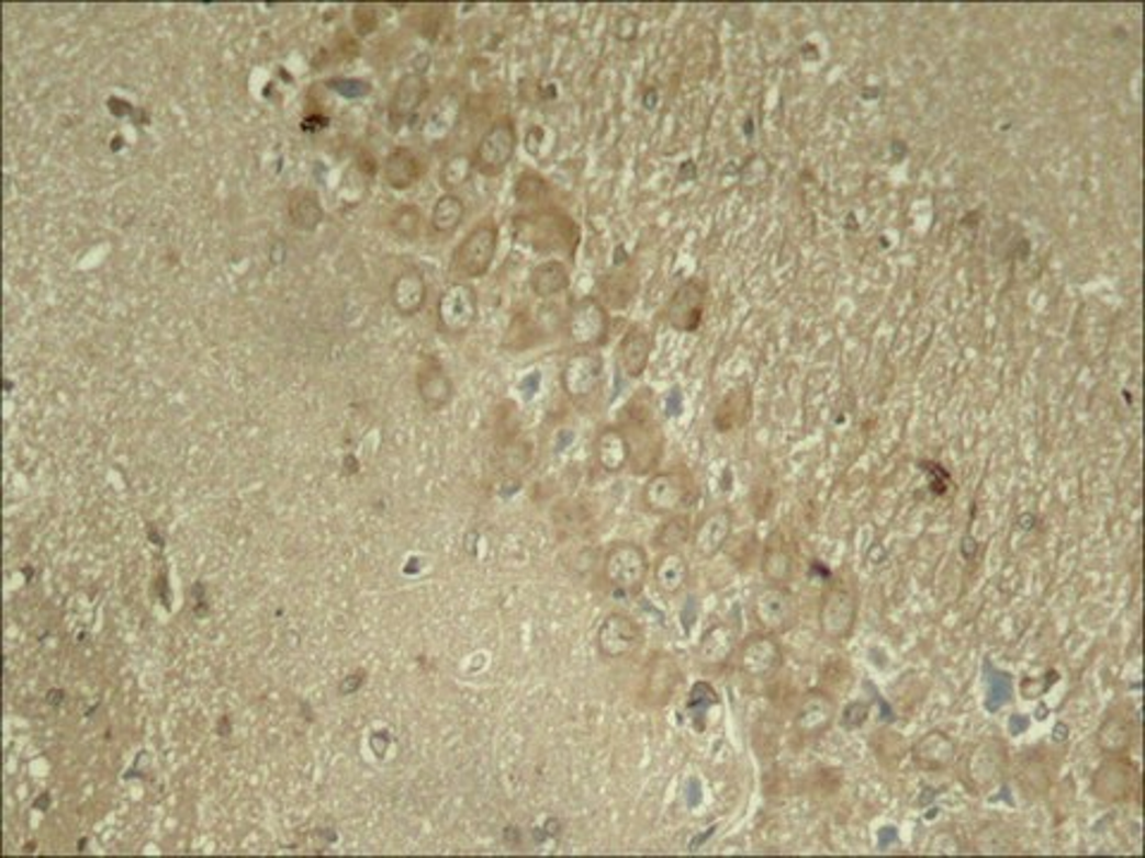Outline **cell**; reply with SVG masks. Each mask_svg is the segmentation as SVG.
Instances as JSON below:
<instances>
[{
  "label": "cell",
  "mask_w": 1145,
  "mask_h": 858,
  "mask_svg": "<svg viewBox=\"0 0 1145 858\" xmlns=\"http://www.w3.org/2000/svg\"><path fill=\"white\" fill-rule=\"evenodd\" d=\"M618 427L628 441L632 473L644 475L654 470L661 461V453H664V437H661V429L652 415V406L642 398H635Z\"/></svg>",
  "instance_id": "cell-1"
},
{
  "label": "cell",
  "mask_w": 1145,
  "mask_h": 858,
  "mask_svg": "<svg viewBox=\"0 0 1145 858\" xmlns=\"http://www.w3.org/2000/svg\"><path fill=\"white\" fill-rule=\"evenodd\" d=\"M496 251H499V227L492 217L480 219L453 251L451 274L459 276L461 282L480 280L490 272Z\"/></svg>",
  "instance_id": "cell-2"
},
{
  "label": "cell",
  "mask_w": 1145,
  "mask_h": 858,
  "mask_svg": "<svg viewBox=\"0 0 1145 858\" xmlns=\"http://www.w3.org/2000/svg\"><path fill=\"white\" fill-rule=\"evenodd\" d=\"M1007 772H1010V752L998 737L976 742L969 754L962 758V780L974 794L992 792L1000 787Z\"/></svg>",
  "instance_id": "cell-3"
},
{
  "label": "cell",
  "mask_w": 1145,
  "mask_h": 858,
  "mask_svg": "<svg viewBox=\"0 0 1145 858\" xmlns=\"http://www.w3.org/2000/svg\"><path fill=\"white\" fill-rule=\"evenodd\" d=\"M602 573L611 589L624 597H638L650 577V558L640 544L616 542L604 553Z\"/></svg>",
  "instance_id": "cell-4"
},
{
  "label": "cell",
  "mask_w": 1145,
  "mask_h": 858,
  "mask_svg": "<svg viewBox=\"0 0 1145 858\" xmlns=\"http://www.w3.org/2000/svg\"><path fill=\"white\" fill-rule=\"evenodd\" d=\"M518 148V129L514 120L504 115L496 117L485 134L480 136L473 154V165L482 177H499L512 165Z\"/></svg>",
  "instance_id": "cell-5"
},
{
  "label": "cell",
  "mask_w": 1145,
  "mask_h": 858,
  "mask_svg": "<svg viewBox=\"0 0 1145 858\" xmlns=\"http://www.w3.org/2000/svg\"><path fill=\"white\" fill-rule=\"evenodd\" d=\"M609 311L595 296L573 303L565 317V335L577 351H597L609 339Z\"/></svg>",
  "instance_id": "cell-6"
},
{
  "label": "cell",
  "mask_w": 1145,
  "mask_h": 858,
  "mask_svg": "<svg viewBox=\"0 0 1145 858\" xmlns=\"http://www.w3.org/2000/svg\"><path fill=\"white\" fill-rule=\"evenodd\" d=\"M480 313V298L473 284L453 282L437 301V327L449 337H463L473 329Z\"/></svg>",
  "instance_id": "cell-7"
},
{
  "label": "cell",
  "mask_w": 1145,
  "mask_h": 858,
  "mask_svg": "<svg viewBox=\"0 0 1145 858\" xmlns=\"http://www.w3.org/2000/svg\"><path fill=\"white\" fill-rule=\"evenodd\" d=\"M695 482L685 470H661L642 489V504L654 516H673L675 510L693 501Z\"/></svg>",
  "instance_id": "cell-8"
},
{
  "label": "cell",
  "mask_w": 1145,
  "mask_h": 858,
  "mask_svg": "<svg viewBox=\"0 0 1145 858\" xmlns=\"http://www.w3.org/2000/svg\"><path fill=\"white\" fill-rule=\"evenodd\" d=\"M752 616L764 632L781 636L797 625L799 603L788 587L766 585L754 594Z\"/></svg>",
  "instance_id": "cell-9"
},
{
  "label": "cell",
  "mask_w": 1145,
  "mask_h": 858,
  "mask_svg": "<svg viewBox=\"0 0 1145 858\" xmlns=\"http://www.w3.org/2000/svg\"><path fill=\"white\" fill-rule=\"evenodd\" d=\"M857 597L854 591L843 585L835 583L823 591L821 603H819V630L831 642H845L847 636L854 632L857 625Z\"/></svg>",
  "instance_id": "cell-10"
},
{
  "label": "cell",
  "mask_w": 1145,
  "mask_h": 858,
  "mask_svg": "<svg viewBox=\"0 0 1145 858\" xmlns=\"http://www.w3.org/2000/svg\"><path fill=\"white\" fill-rule=\"evenodd\" d=\"M595 642H597V652L602 658L624 661L640 652L644 644V630L632 616L614 611L609 616H604V620L599 622Z\"/></svg>",
  "instance_id": "cell-11"
},
{
  "label": "cell",
  "mask_w": 1145,
  "mask_h": 858,
  "mask_svg": "<svg viewBox=\"0 0 1145 858\" xmlns=\"http://www.w3.org/2000/svg\"><path fill=\"white\" fill-rule=\"evenodd\" d=\"M1138 772L1126 754L1108 756L1096 768L1091 780V794L1102 804H1124L1136 792Z\"/></svg>",
  "instance_id": "cell-12"
},
{
  "label": "cell",
  "mask_w": 1145,
  "mask_h": 858,
  "mask_svg": "<svg viewBox=\"0 0 1145 858\" xmlns=\"http://www.w3.org/2000/svg\"><path fill=\"white\" fill-rule=\"evenodd\" d=\"M733 658L738 661L740 673L752 677V680H766L783 666V646L776 634L762 630L740 642Z\"/></svg>",
  "instance_id": "cell-13"
},
{
  "label": "cell",
  "mask_w": 1145,
  "mask_h": 858,
  "mask_svg": "<svg viewBox=\"0 0 1145 858\" xmlns=\"http://www.w3.org/2000/svg\"><path fill=\"white\" fill-rule=\"evenodd\" d=\"M683 670L671 654H654L647 663L642 685H640V699L650 709H661V705L671 703L675 689L681 685Z\"/></svg>",
  "instance_id": "cell-14"
},
{
  "label": "cell",
  "mask_w": 1145,
  "mask_h": 858,
  "mask_svg": "<svg viewBox=\"0 0 1145 858\" xmlns=\"http://www.w3.org/2000/svg\"><path fill=\"white\" fill-rule=\"evenodd\" d=\"M707 284L701 280H687L678 289H675L669 306H666V323L675 331H697L701 320H705L707 311Z\"/></svg>",
  "instance_id": "cell-15"
},
{
  "label": "cell",
  "mask_w": 1145,
  "mask_h": 858,
  "mask_svg": "<svg viewBox=\"0 0 1145 858\" xmlns=\"http://www.w3.org/2000/svg\"><path fill=\"white\" fill-rule=\"evenodd\" d=\"M430 99V81L423 75L411 72L398 79L388 105V122L392 132H402L406 124L420 113V108Z\"/></svg>",
  "instance_id": "cell-16"
},
{
  "label": "cell",
  "mask_w": 1145,
  "mask_h": 858,
  "mask_svg": "<svg viewBox=\"0 0 1145 858\" xmlns=\"http://www.w3.org/2000/svg\"><path fill=\"white\" fill-rule=\"evenodd\" d=\"M604 361L597 351H577L563 365L561 384L571 398H590L599 392Z\"/></svg>",
  "instance_id": "cell-17"
},
{
  "label": "cell",
  "mask_w": 1145,
  "mask_h": 858,
  "mask_svg": "<svg viewBox=\"0 0 1145 858\" xmlns=\"http://www.w3.org/2000/svg\"><path fill=\"white\" fill-rule=\"evenodd\" d=\"M835 718H838V703L833 701L831 695H826V691L817 689V691H809V695H805L802 701H799L795 718H793V725L799 737L819 740L833 727Z\"/></svg>",
  "instance_id": "cell-18"
},
{
  "label": "cell",
  "mask_w": 1145,
  "mask_h": 858,
  "mask_svg": "<svg viewBox=\"0 0 1145 858\" xmlns=\"http://www.w3.org/2000/svg\"><path fill=\"white\" fill-rule=\"evenodd\" d=\"M912 758L917 768L927 772H943L955 766L957 744L943 730H929L912 744Z\"/></svg>",
  "instance_id": "cell-19"
},
{
  "label": "cell",
  "mask_w": 1145,
  "mask_h": 858,
  "mask_svg": "<svg viewBox=\"0 0 1145 858\" xmlns=\"http://www.w3.org/2000/svg\"><path fill=\"white\" fill-rule=\"evenodd\" d=\"M416 390L427 410H445L453 398V382L435 358H425L416 375Z\"/></svg>",
  "instance_id": "cell-20"
},
{
  "label": "cell",
  "mask_w": 1145,
  "mask_h": 858,
  "mask_svg": "<svg viewBox=\"0 0 1145 858\" xmlns=\"http://www.w3.org/2000/svg\"><path fill=\"white\" fill-rule=\"evenodd\" d=\"M730 532H733V513L728 508H719L697 524L693 546L701 558H714L726 549Z\"/></svg>",
  "instance_id": "cell-21"
},
{
  "label": "cell",
  "mask_w": 1145,
  "mask_h": 858,
  "mask_svg": "<svg viewBox=\"0 0 1145 858\" xmlns=\"http://www.w3.org/2000/svg\"><path fill=\"white\" fill-rule=\"evenodd\" d=\"M390 301L402 317H416L427 303V282L423 272L416 268L398 272L390 286Z\"/></svg>",
  "instance_id": "cell-22"
},
{
  "label": "cell",
  "mask_w": 1145,
  "mask_h": 858,
  "mask_svg": "<svg viewBox=\"0 0 1145 858\" xmlns=\"http://www.w3.org/2000/svg\"><path fill=\"white\" fill-rule=\"evenodd\" d=\"M652 351H654L652 331H647L640 325H632L618 343V365L628 377H642L647 365H650Z\"/></svg>",
  "instance_id": "cell-23"
},
{
  "label": "cell",
  "mask_w": 1145,
  "mask_h": 858,
  "mask_svg": "<svg viewBox=\"0 0 1145 858\" xmlns=\"http://www.w3.org/2000/svg\"><path fill=\"white\" fill-rule=\"evenodd\" d=\"M1136 735H1138V727H1136L1134 718L1124 711L1122 713L1112 711L1110 715H1105V721L1100 723V727L1096 732V744L1105 756L1129 754V749L1136 742Z\"/></svg>",
  "instance_id": "cell-24"
},
{
  "label": "cell",
  "mask_w": 1145,
  "mask_h": 858,
  "mask_svg": "<svg viewBox=\"0 0 1145 858\" xmlns=\"http://www.w3.org/2000/svg\"><path fill=\"white\" fill-rule=\"evenodd\" d=\"M423 174V162L416 156V150L408 146H396L390 150V156L382 162V179L384 184L394 191H406L418 182Z\"/></svg>",
  "instance_id": "cell-25"
},
{
  "label": "cell",
  "mask_w": 1145,
  "mask_h": 858,
  "mask_svg": "<svg viewBox=\"0 0 1145 858\" xmlns=\"http://www.w3.org/2000/svg\"><path fill=\"white\" fill-rule=\"evenodd\" d=\"M738 632L728 622H716L711 625L697 646V658L705 666H723L738 652Z\"/></svg>",
  "instance_id": "cell-26"
},
{
  "label": "cell",
  "mask_w": 1145,
  "mask_h": 858,
  "mask_svg": "<svg viewBox=\"0 0 1145 858\" xmlns=\"http://www.w3.org/2000/svg\"><path fill=\"white\" fill-rule=\"evenodd\" d=\"M652 579L664 597H678L689 579L687 558L681 551H664L652 565Z\"/></svg>",
  "instance_id": "cell-27"
},
{
  "label": "cell",
  "mask_w": 1145,
  "mask_h": 858,
  "mask_svg": "<svg viewBox=\"0 0 1145 858\" xmlns=\"http://www.w3.org/2000/svg\"><path fill=\"white\" fill-rule=\"evenodd\" d=\"M752 415V394L750 386H740V390L728 392L721 404L716 406L714 413V427L719 432H736L742 425H748Z\"/></svg>",
  "instance_id": "cell-28"
},
{
  "label": "cell",
  "mask_w": 1145,
  "mask_h": 858,
  "mask_svg": "<svg viewBox=\"0 0 1145 858\" xmlns=\"http://www.w3.org/2000/svg\"><path fill=\"white\" fill-rule=\"evenodd\" d=\"M595 459L602 470L606 473H620V470L630 465V449L628 441L620 432V427H604L595 439Z\"/></svg>",
  "instance_id": "cell-29"
},
{
  "label": "cell",
  "mask_w": 1145,
  "mask_h": 858,
  "mask_svg": "<svg viewBox=\"0 0 1145 858\" xmlns=\"http://www.w3.org/2000/svg\"><path fill=\"white\" fill-rule=\"evenodd\" d=\"M571 286V272L563 260L549 258L530 272V289L537 298H554Z\"/></svg>",
  "instance_id": "cell-30"
},
{
  "label": "cell",
  "mask_w": 1145,
  "mask_h": 858,
  "mask_svg": "<svg viewBox=\"0 0 1145 858\" xmlns=\"http://www.w3.org/2000/svg\"><path fill=\"white\" fill-rule=\"evenodd\" d=\"M465 219V203L459 193H441L430 213V229L435 237H451Z\"/></svg>",
  "instance_id": "cell-31"
},
{
  "label": "cell",
  "mask_w": 1145,
  "mask_h": 858,
  "mask_svg": "<svg viewBox=\"0 0 1145 858\" xmlns=\"http://www.w3.org/2000/svg\"><path fill=\"white\" fill-rule=\"evenodd\" d=\"M289 217H292V225L301 232H313L321 227L325 213L317 193L313 189H296L292 196H289Z\"/></svg>",
  "instance_id": "cell-32"
},
{
  "label": "cell",
  "mask_w": 1145,
  "mask_h": 858,
  "mask_svg": "<svg viewBox=\"0 0 1145 858\" xmlns=\"http://www.w3.org/2000/svg\"><path fill=\"white\" fill-rule=\"evenodd\" d=\"M795 558L790 549L783 542H768L764 558H762V573L768 579V585H783L788 587L795 577Z\"/></svg>",
  "instance_id": "cell-33"
},
{
  "label": "cell",
  "mask_w": 1145,
  "mask_h": 858,
  "mask_svg": "<svg viewBox=\"0 0 1145 858\" xmlns=\"http://www.w3.org/2000/svg\"><path fill=\"white\" fill-rule=\"evenodd\" d=\"M425 227V217L418 205H398L390 215V229L398 241H418Z\"/></svg>",
  "instance_id": "cell-34"
},
{
  "label": "cell",
  "mask_w": 1145,
  "mask_h": 858,
  "mask_svg": "<svg viewBox=\"0 0 1145 858\" xmlns=\"http://www.w3.org/2000/svg\"><path fill=\"white\" fill-rule=\"evenodd\" d=\"M1017 778L1029 792H1045L1047 787H1051L1053 772H1051V766H1047V760L1043 756H1039V752H1026L1022 764H1019Z\"/></svg>",
  "instance_id": "cell-35"
},
{
  "label": "cell",
  "mask_w": 1145,
  "mask_h": 858,
  "mask_svg": "<svg viewBox=\"0 0 1145 858\" xmlns=\"http://www.w3.org/2000/svg\"><path fill=\"white\" fill-rule=\"evenodd\" d=\"M475 172V165H473V158L465 156V154H457L445 160V165H441L439 170V184L441 189H445L447 193H453V189L463 187L468 179H471V174Z\"/></svg>",
  "instance_id": "cell-36"
},
{
  "label": "cell",
  "mask_w": 1145,
  "mask_h": 858,
  "mask_svg": "<svg viewBox=\"0 0 1145 858\" xmlns=\"http://www.w3.org/2000/svg\"><path fill=\"white\" fill-rule=\"evenodd\" d=\"M689 537H693V528H689V518L687 516H671L659 528V532L654 537V546L664 549V551H678V546L687 544Z\"/></svg>",
  "instance_id": "cell-37"
},
{
  "label": "cell",
  "mask_w": 1145,
  "mask_h": 858,
  "mask_svg": "<svg viewBox=\"0 0 1145 858\" xmlns=\"http://www.w3.org/2000/svg\"><path fill=\"white\" fill-rule=\"evenodd\" d=\"M514 191H516V199H518L520 203H537V201H542V199L547 196V193H549V187H547V182H545V177H542V174H537V172H523V174L518 177V182H516V189H514Z\"/></svg>",
  "instance_id": "cell-38"
},
{
  "label": "cell",
  "mask_w": 1145,
  "mask_h": 858,
  "mask_svg": "<svg viewBox=\"0 0 1145 858\" xmlns=\"http://www.w3.org/2000/svg\"><path fill=\"white\" fill-rule=\"evenodd\" d=\"M375 20H378L375 8H372V5H356L353 22L358 26V32L370 34L372 30H375Z\"/></svg>",
  "instance_id": "cell-39"
}]
</instances>
